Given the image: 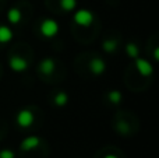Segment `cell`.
<instances>
[{
    "mask_svg": "<svg viewBox=\"0 0 159 158\" xmlns=\"http://www.w3.org/2000/svg\"><path fill=\"white\" fill-rule=\"evenodd\" d=\"M39 31H41V34L45 38H53V36H56L59 34L60 25H59V22L55 18H46L42 21Z\"/></svg>",
    "mask_w": 159,
    "mask_h": 158,
    "instance_id": "6da1fadb",
    "label": "cell"
},
{
    "mask_svg": "<svg viewBox=\"0 0 159 158\" xmlns=\"http://www.w3.org/2000/svg\"><path fill=\"white\" fill-rule=\"evenodd\" d=\"M93 18H95L93 13L91 10H88V8H80L73 16V21L77 25H80V27H84V28L89 27L93 22Z\"/></svg>",
    "mask_w": 159,
    "mask_h": 158,
    "instance_id": "7a4b0ae2",
    "label": "cell"
},
{
    "mask_svg": "<svg viewBox=\"0 0 159 158\" xmlns=\"http://www.w3.org/2000/svg\"><path fill=\"white\" fill-rule=\"evenodd\" d=\"M34 120H35V115H34V112L31 109L24 108L17 112L16 115V122L20 128H30L34 123Z\"/></svg>",
    "mask_w": 159,
    "mask_h": 158,
    "instance_id": "3957f363",
    "label": "cell"
},
{
    "mask_svg": "<svg viewBox=\"0 0 159 158\" xmlns=\"http://www.w3.org/2000/svg\"><path fill=\"white\" fill-rule=\"evenodd\" d=\"M28 66H30L28 62L20 55H13L8 59V67H10L14 73H24L25 70L28 69Z\"/></svg>",
    "mask_w": 159,
    "mask_h": 158,
    "instance_id": "277c9868",
    "label": "cell"
},
{
    "mask_svg": "<svg viewBox=\"0 0 159 158\" xmlns=\"http://www.w3.org/2000/svg\"><path fill=\"white\" fill-rule=\"evenodd\" d=\"M134 64H135L137 72L140 73L143 77H149V76H152V73H154V67H152L151 62H148L147 59L135 58L134 59Z\"/></svg>",
    "mask_w": 159,
    "mask_h": 158,
    "instance_id": "5b68a950",
    "label": "cell"
},
{
    "mask_svg": "<svg viewBox=\"0 0 159 158\" xmlns=\"http://www.w3.org/2000/svg\"><path fill=\"white\" fill-rule=\"evenodd\" d=\"M88 67H89V72L92 73L93 76H101L106 72V62L102 58H93L89 60L88 63Z\"/></svg>",
    "mask_w": 159,
    "mask_h": 158,
    "instance_id": "8992f818",
    "label": "cell"
},
{
    "mask_svg": "<svg viewBox=\"0 0 159 158\" xmlns=\"http://www.w3.org/2000/svg\"><path fill=\"white\" fill-rule=\"evenodd\" d=\"M41 146V139L38 136H28L21 142L20 147L22 151H32Z\"/></svg>",
    "mask_w": 159,
    "mask_h": 158,
    "instance_id": "52a82bcc",
    "label": "cell"
},
{
    "mask_svg": "<svg viewBox=\"0 0 159 158\" xmlns=\"http://www.w3.org/2000/svg\"><path fill=\"white\" fill-rule=\"evenodd\" d=\"M56 69V62L53 58H45L39 63V72L46 76H50Z\"/></svg>",
    "mask_w": 159,
    "mask_h": 158,
    "instance_id": "ba28073f",
    "label": "cell"
},
{
    "mask_svg": "<svg viewBox=\"0 0 159 158\" xmlns=\"http://www.w3.org/2000/svg\"><path fill=\"white\" fill-rule=\"evenodd\" d=\"M21 20H22V13H21V10H20L18 7H11L10 10H8L7 21L10 22V24L17 25V24H20V22H21Z\"/></svg>",
    "mask_w": 159,
    "mask_h": 158,
    "instance_id": "9c48e42d",
    "label": "cell"
},
{
    "mask_svg": "<svg viewBox=\"0 0 159 158\" xmlns=\"http://www.w3.org/2000/svg\"><path fill=\"white\" fill-rule=\"evenodd\" d=\"M14 34L8 25H0V44H8L11 42Z\"/></svg>",
    "mask_w": 159,
    "mask_h": 158,
    "instance_id": "30bf717a",
    "label": "cell"
},
{
    "mask_svg": "<svg viewBox=\"0 0 159 158\" xmlns=\"http://www.w3.org/2000/svg\"><path fill=\"white\" fill-rule=\"evenodd\" d=\"M53 102H55V105L59 106V108L66 106L67 104H69V94L64 91H59L57 94L55 95V98H53Z\"/></svg>",
    "mask_w": 159,
    "mask_h": 158,
    "instance_id": "8fae6325",
    "label": "cell"
},
{
    "mask_svg": "<svg viewBox=\"0 0 159 158\" xmlns=\"http://www.w3.org/2000/svg\"><path fill=\"white\" fill-rule=\"evenodd\" d=\"M119 46V42L116 39H106V41L102 42V49L106 53H113Z\"/></svg>",
    "mask_w": 159,
    "mask_h": 158,
    "instance_id": "7c38bea8",
    "label": "cell"
},
{
    "mask_svg": "<svg viewBox=\"0 0 159 158\" xmlns=\"http://www.w3.org/2000/svg\"><path fill=\"white\" fill-rule=\"evenodd\" d=\"M107 100H109V102H112L113 105H119V104L121 102V100H123V94H121L119 90H112V91H109V94H107Z\"/></svg>",
    "mask_w": 159,
    "mask_h": 158,
    "instance_id": "4fadbf2b",
    "label": "cell"
},
{
    "mask_svg": "<svg viewBox=\"0 0 159 158\" xmlns=\"http://www.w3.org/2000/svg\"><path fill=\"white\" fill-rule=\"evenodd\" d=\"M126 53L129 55V58H131V59L138 58V55H140L138 45L134 44V42H129V44L126 45Z\"/></svg>",
    "mask_w": 159,
    "mask_h": 158,
    "instance_id": "5bb4252c",
    "label": "cell"
},
{
    "mask_svg": "<svg viewBox=\"0 0 159 158\" xmlns=\"http://www.w3.org/2000/svg\"><path fill=\"white\" fill-rule=\"evenodd\" d=\"M60 7L66 13H71L77 7V0H60Z\"/></svg>",
    "mask_w": 159,
    "mask_h": 158,
    "instance_id": "9a60e30c",
    "label": "cell"
},
{
    "mask_svg": "<svg viewBox=\"0 0 159 158\" xmlns=\"http://www.w3.org/2000/svg\"><path fill=\"white\" fill-rule=\"evenodd\" d=\"M0 158H16V154L8 148H3V150H0Z\"/></svg>",
    "mask_w": 159,
    "mask_h": 158,
    "instance_id": "2e32d148",
    "label": "cell"
},
{
    "mask_svg": "<svg viewBox=\"0 0 159 158\" xmlns=\"http://www.w3.org/2000/svg\"><path fill=\"white\" fill-rule=\"evenodd\" d=\"M103 158H119V157L115 156V154H107V156H105Z\"/></svg>",
    "mask_w": 159,
    "mask_h": 158,
    "instance_id": "e0dca14e",
    "label": "cell"
},
{
    "mask_svg": "<svg viewBox=\"0 0 159 158\" xmlns=\"http://www.w3.org/2000/svg\"><path fill=\"white\" fill-rule=\"evenodd\" d=\"M154 58L158 60V49H155V52H154Z\"/></svg>",
    "mask_w": 159,
    "mask_h": 158,
    "instance_id": "ac0fdd59",
    "label": "cell"
}]
</instances>
